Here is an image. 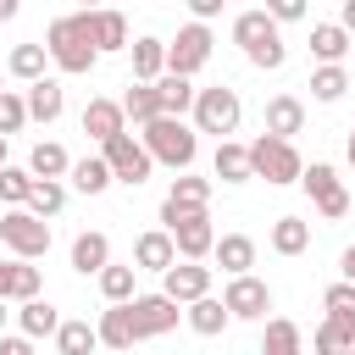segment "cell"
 <instances>
[{
	"mask_svg": "<svg viewBox=\"0 0 355 355\" xmlns=\"http://www.w3.org/2000/svg\"><path fill=\"white\" fill-rule=\"evenodd\" d=\"M44 50H50V61H55L61 72L83 78V72H89V67L100 61V50H94V33H89V11L55 17V22L44 28Z\"/></svg>",
	"mask_w": 355,
	"mask_h": 355,
	"instance_id": "cell-1",
	"label": "cell"
},
{
	"mask_svg": "<svg viewBox=\"0 0 355 355\" xmlns=\"http://www.w3.org/2000/svg\"><path fill=\"white\" fill-rule=\"evenodd\" d=\"M139 144L150 150V161H161V166H172V172H189L194 155H200V139H194V128H189L183 116H155V122H144V128H139Z\"/></svg>",
	"mask_w": 355,
	"mask_h": 355,
	"instance_id": "cell-2",
	"label": "cell"
},
{
	"mask_svg": "<svg viewBox=\"0 0 355 355\" xmlns=\"http://www.w3.org/2000/svg\"><path fill=\"white\" fill-rule=\"evenodd\" d=\"M233 44H239L261 72H277V67L288 61V44H283L277 22L266 17V6H261V11H239V17H233Z\"/></svg>",
	"mask_w": 355,
	"mask_h": 355,
	"instance_id": "cell-3",
	"label": "cell"
},
{
	"mask_svg": "<svg viewBox=\"0 0 355 355\" xmlns=\"http://www.w3.org/2000/svg\"><path fill=\"white\" fill-rule=\"evenodd\" d=\"M250 172H255V178H266L272 189H283V183H300L305 161H300L294 139H272V133H261V139L250 144Z\"/></svg>",
	"mask_w": 355,
	"mask_h": 355,
	"instance_id": "cell-4",
	"label": "cell"
},
{
	"mask_svg": "<svg viewBox=\"0 0 355 355\" xmlns=\"http://www.w3.org/2000/svg\"><path fill=\"white\" fill-rule=\"evenodd\" d=\"M161 222H166V233H172V244H178L183 261H205L216 250V227H211L205 211H178V205L161 200Z\"/></svg>",
	"mask_w": 355,
	"mask_h": 355,
	"instance_id": "cell-5",
	"label": "cell"
},
{
	"mask_svg": "<svg viewBox=\"0 0 355 355\" xmlns=\"http://www.w3.org/2000/svg\"><path fill=\"white\" fill-rule=\"evenodd\" d=\"M0 244H6L17 261H39V255L50 250V222L33 216L28 205H17V211L0 216Z\"/></svg>",
	"mask_w": 355,
	"mask_h": 355,
	"instance_id": "cell-6",
	"label": "cell"
},
{
	"mask_svg": "<svg viewBox=\"0 0 355 355\" xmlns=\"http://www.w3.org/2000/svg\"><path fill=\"white\" fill-rule=\"evenodd\" d=\"M239 116H244V105H239V94H233L227 83L194 94V133H216V139H227V133L239 128Z\"/></svg>",
	"mask_w": 355,
	"mask_h": 355,
	"instance_id": "cell-7",
	"label": "cell"
},
{
	"mask_svg": "<svg viewBox=\"0 0 355 355\" xmlns=\"http://www.w3.org/2000/svg\"><path fill=\"white\" fill-rule=\"evenodd\" d=\"M211 28L205 22H189V28H178V39L166 44V72H178V78H194L205 61H211Z\"/></svg>",
	"mask_w": 355,
	"mask_h": 355,
	"instance_id": "cell-8",
	"label": "cell"
},
{
	"mask_svg": "<svg viewBox=\"0 0 355 355\" xmlns=\"http://www.w3.org/2000/svg\"><path fill=\"white\" fill-rule=\"evenodd\" d=\"M100 155L111 161V178H116V183H128V189H139V183L150 178V166H155V161H150V150H144L133 133L105 139V144H100Z\"/></svg>",
	"mask_w": 355,
	"mask_h": 355,
	"instance_id": "cell-9",
	"label": "cell"
},
{
	"mask_svg": "<svg viewBox=\"0 0 355 355\" xmlns=\"http://www.w3.org/2000/svg\"><path fill=\"white\" fill-rule=\"evenodd\" d=\"M300 183L311 189V200H316V211H322L327 222L349 216V194H344V183H338V172H333L327 161H311V166L300 172Z\"/></svg>",
	"mask_w": 355,
	"mask_h": 355,
	"instance_id": "cell-10",
	"label": "cell"
},
{
	"mask_svg": "<svg viewBox=\"0 0 355 355\" xmlns=\"http://www.w3.org/2000/svg\"><path fill=\"white\" fill-rule=\"evenodd\" d=\"M128 311H133V333H139V338H161V333H172L178 316H183V305L166 300V294H133Z\"/></svg>",
	"mask_w": 355,
	"mask_h": 355,
	"instance_id": "cell-11",
	"label": "cell"
},
{
	"mask_svg": "<svg viewBox=\"0 0 355 355\" xmlns=\"http://www.w3.org/2000/svg\"><path fill=\"white\" fill-rule=\"evenodd\" d=\"M222 305L239 316V322H255V316H266L272 311V288L261 283V277H227V288H222Z\"/></svg>",
	"mask_w": 355,
	"mask_h": 355,
	"instance_id": "cell-12",
	"label": "cell"
},
{
	"mask_svg": "<svg viewBox=\"0 0 355 355\" xmlns=\"http://www.w3.org/2000/svg\"><path fill=\"white\" fill-rule=\"evenodd\" d=\"M161 294L178 300V305L205 300V294H211V266H200V261H178L172 272H161Z\"/></svg>",
	"mask_w": 355,
	"mask_h": 355,
	"instance_id": "cell-13",
	"label": "cell"
},
{
	"mask_svg": "<svg viewBox=\"0 0 355 355\" xmlns=\"http://www.w3.org/2000/svg\"><path fill=\"white\" fill-rule=\"evenodd\" d=\"M83 133H89L94 144L128 133V111H122V100H89V105H83Z\"/></svg>",
	"mask_w": 355,
	"mask_h": 355,
	"instance_id": "cell-14",
	"label": "cell"
},
{
	"mask_svg": "<svg viewBox=\"0 0 355 355\" xmlns=\"http://www.w3.org/2000/svg\"><path fill=\"white\" fill-rule=\"evenodd\" d=\"M133 261H139V272H172V266H178V244H172V233H166V227L139 233Z\"/></svg>",
	"mask_w": 355,
	"mask_h": 355,
	"instance_id": "cell-15",
	"label": "cell"
},
{
	"mask_svg": "<svg viewBox=\"0 0 355 355\" xmlns=\"http://www.w3.org/2000/svg\"><path fill=\"white\" fill-rule=\"evenodd\" d=\"M105 266H111V239H105V233H78V239H72V272L100 277Z\"/></svg>",
	"mask_w": 355,
	"mask_h": 355,
	"instance_id": "cell-16",
	"label": "cell"
},
{
	"mask_svg": "<svg viewBox=\"0 0 355 355\" xmlns=\"http://www.w3.org/2000/svg\"><path fill=\"white\" fill-rule=\"evenodd\" d=\"M211 255H216V266H222L227 277H244V272L255 266V239H250V233H222Z\"/></svg>",
	"mask_w": 355,
	"mask_h": 355,
	"instance_id": "cell-17",
	"label": "cell"
},
{
	"mask_svg": "<svg viewBox=\"0 0 355 355\" xmlns=\"http://www.w3.org/2000/svg\"><path fill=\"white\" fill-rule=\"evenodd\" d=\"M89 33H94V50H100V55H105V50H128V17L111 11V6L89 11Z\"/></svg>",
	"mask_w": 355,
	"mask_h": 355,
	"instance_id": "cell-18",
	"label": "cell"
},
{
	"mask_svg": "<svg viewBox=\"0 0 355 355\" xmlns=\"http://www.w3.org/2000/svg\"><path fill=\"white\" fill-rule=\"evenodd\" d=\"M300 128H305V105L294 94H272L266 100V133L272 139H294Z\"/></svg>",
	"mask_w": 355,
	"mask_h": 355,
	"instance_id": "cell-19",
	"label": "cell"
},
{
	"mask_svg": "<svg viewBox=\"0 0 355 355\" xmlns=\"http://www.w3.org/2000/svg\"><path fill=\"white\" fill-rule=\"evenodd\" d=\"M94 333H100V344H105V349H133V344H139V333H133V311H128V305L100 311Z\"/></svg>",
	"mask_w": 355,
	"mask_h": 355,
	"instance_id": "cell-20",
	"label": "cell"
},
{
	"mask_svg": "<svg viewBox=\"0 0 355 355\" xmlns=\"http://www.w3.org/2000/svg\"><path fill=\"white\" fill-rule=\"evenodd\" d=\"M349 44H355V39H349L338 22H316V28H311V55H316L322 67H338V61L349 55Z\"/></svg>",
	"mask_w": 355,
	"mask_h": 355,
	"instance_id": "cell-21",
	"label": "cell"
},
{
	"mask_svg": "<svg viewBox=\"0 0 355 355\" xmlns=\"http://www.w3.org/2000/svg\"><path fill=\"white\" fill-rule=\"evenodd\" d=\"M22 100H28V116H33V122H55V116L67 111V94H61V83H55V78L28 83V94H22Z\"/></svg>",
	"mask_w": 355,
	"mask_h": 355,
	"instance_id": "cell-22",
	"label": "cell"
},
{
	"mask_svg": "<svg viewBox=\"0 0 355 355\" xmlns=\"http://www.w3.org/2000/svg\"><path fill=\"white\" fill-rule=\"evenodd\" d=\"M183 322H189V327H194L200 338H216V333H222V327L233 322V311H227V305H222L216 294H205V300H194V305L183 311Z\"/></svg>",
	"mask_w": 355,
	"mask_h": 355,
	"instance_id": "cell-23",
	"label": "cell"
},
{
	"mask_svg": "<svg viewBox=\"0 0 355 355\" xmlns=\"http://www.w3.org/2000/svg\"><path fill=\"white\" fill-rule=\"evenodd\" d=\"M17 322H22V338H55L61 333V311L50 300H22Z\"/></svg>",
	"mask_w": 355,
	"mask_h": 355,
	"instance_id": "cell-24",
	"label": "cell"
},
{
	"mask_svg": "<svg viewBox=\"0 0 355 355\" xmlns=\"http://www.w3.org/2000/svg\"><path fill=\"white\" fill-rule=\"evenodd\" d=\"M0 300H39V266L0 261Z\"/></svg>",
	"mask_w": 355,
	"mask_h": 355,
	"instance_id": "cell-25",
	"label": "cell"
},
{
	"mask_svg": "<svg viewBox=\"0 0 355 355\" xmlns=\"http://www.w3.org/2000/svg\"><path fill=\"white\" fill-rule=\"evenodd\" d=\"M166 72V39H133V83H155Z\"/></svg>",
	"mask_w": 355,
	"mask_h": 355,
	"instance_id": "cell-26",
	"label": "cell"
},
{
	"mask_svg": "<svg viewBox=\"0 0 355 355\" xmlns=\"http://www.w3.org/2000/svg\"><path fill=\"white\" fill-rule=\"evenodd\" d=\"M116 178H111V161L105 155H83V161H72V189L78 194H105Z\"/></svg>",
	"mask_w": 355,
	"mask_h": 355,
	"instance_id": "cell-27",
	"label": "cell"
},
{
	"mask_svg": "<svg viewBox=\"0 0 355 355\" xmlns=\"http://www.w3.org/2000/svg\"><path fill=\"white\" fill-rule=\"evenodd\" d=\"M155 89H161V116H183V111H194V94H200V89H189V78L161 72Z\"/></svg>",
	"mask_w": 355,
	"mask_h": 355,
	"instance_id": "cell-28",
	"label": "cell"
},
{
	"mask_svg": "<svg viewBox=\"0 0 355 355\" xmlns=\"http://www.w3.org/2000/svg\"><path fill=\"white\" fill-rule=\"evenodd\" d=\"M122 111H128V122H133V128L155 122V116H161V89H155V83H133V89L122 94Z\"/></svg>",
	"mask_w": 355,
	"mask_h": 355,
	"instance_id": "cell-29",
	"label": "cell"
},
{
	"mask_svg": "<svg viewBox=\"0 0 355 355\" xmlns=\"http://www.w3.org/2000/svg\"><path fill=\"white\" fill-rule=\"evenodd\" d=\"M211 166H216L222 183H244V178H255V172H250V144H233V139L216 144V161H211Z\"/></svg>",
	"mask_w": 355,
	"mask_h": 355,
	"instance_id": "cell-30",
	"label": "cell"
},
{
	"mask_svg": "<svg viewBox=\"0 0 355 355\" xmlns=\"http://www.w3.org/2000/svg\"><path fill=\"white\" fill-rule=\"evenodd\" d=\"M166 205H178V211H205V205H211V178H194V172L172 178V194H166Z\"/></svg>",
	"mask_w": 355,
	"mask_h": 355,
	"instance_id": "cell-31",
	"label": "cell"
},
{
	"mask_svg": "<svg viewBox=\"0 0 355 355\" xmlns=\"http://www.w3.org/2000/svg\"><path fill=\"white\" fill-rule=\"evenodd\" d=\"M272 250H277V255H305V250H311V222L277 216V222H272Z\"/></svg>",
	"mask_w": 355,
	"mask_h": 355,
	"instance_id": "cell-32",
	"label": "cell"
},
{
	"mask_svg": "<svg viewBox=\"0 0 355 355\" xmlns=\"http://www.w3.org/2000/svg\"><path fill=\"white\" fill-rule=\"evenodd\" d=\"M28 172H33V178H67V172H72V155H67L61 144L39 139V144H33V155H28Z\"/></svg>",
	"mask_w": 355,
	"mask_h": 355,
	"instance_id": "cell-33",
	"label": "cell"
},
{
	"mask_svg": "<svg viewBox=\"0 0 355 355\" xmlns=\"http://www.w3.org/2000/svg\"><path fill=\"white\" fill-rule=\"evenodd\" d=\"M261 355H305V349H300V327H294L288 316H272L266 333H261Z\"/></svg>",
	"mask_w": 355,
	"mask_h": 355,
	"instance_id": "cell-34",
	"label": "cell"
},
{
	"mask_svg": "<svg viewBox=\"0 0 355 355\" xmlns=\"http://www.w3.org/2000/svg\"><path fill=\"white\" fill-rule=\"evenodd\" d=\"M44 61H50V50H44V44H17L6 67H11V78H22V83H39V78H44Z\"/></svg>",
	"mask_w": 355,
	"mask_h": 355,
	"instance_id": "cell-35",
	"label": "cell"
},
{
	"mask_svg": "<svg viewBox=\"0 0 355 355\" xmlns=\"http://www.w3.org/2000/svg\"><path fill=\"white\" fill-rule=\"evenodd\" d=\"M55 349H61V355H94V349H100V333H94L89 322H61Z\"/></svg>",
	"mask_w": 355,
	"mask_h": 355,
	"instance_id": "cell-36",
	"label": "cell"
},
{
	"mask_svg": "<svg viewBox=\"0 0 355 355\" xmlns=\"http://www.w3.org/2000/svg\"><path fill=\"white\" fill-rule=\"evenodd\" d=\"M61 205H67V189H61V178H33L28 211H33V216H55Z\"/></svg>",
	"mask_w": 355,
	"mask_h": 355,
	"instance_id": "cell-37",
	"label": "cell"
},
{
	"mask_svg": "<svg viewBox=\"0 0 355 355\" xmlns=\"http://www.w3.org/2000/svg\"><path fill=\"white\" fill-rule=\"evenodd\" d=\"M344 89H349V72H344V67H316V72H311V94H316L322 105L344 100Z\"/></svg>",
	"mask_w": 355,
	"mask_h": 355,
	"instance_id": "cell-38",
	"label": "cell"
},
{
	"mask_svg": "<svg viewBox=\"0 0 355 355\" xmlns=\"http://www.w3.org/2000/svg\"><path fill=\"white\" fill-rule=\"evenodd\" d=\"M133 277H139V266H105V272H100V294H105L111 305H128V300H133Z\"/></svg>",
	"mask_w": 355,
	"mask_h": 355,
	"instance_id": "cell-39",
	"label": "cell"
},
{
	"mask_svg": "<svg viewBox=\"0 0 355 355\" xmlns=\"http://www.w3.org/2000/svg\"><path fill=\"white\" fill-rule=\"evenodd\" d=\"M33 194V172L28 166H0V200L6 205H28Z\"/></svg>",
	"mask_w": 355,
	"mask_h": 355,
	"instance_id": "cell-40",
	"label": "cell"
},
{
	"mask_svg": "<svg viewBox=\"0 0 355 355\" xmlns=\"http://www.w3.org/2000/svg\"><path fill=\"white\" fill-rule=\"evenodd\" d=\"M22 122H28V100H22V94H11V89H6V94H0V133H6V139H11V133H17V128H22Z\"/></svg>",
	"mask_w": 355,
	"mask_h": 355,
	"instance_id": "cell-41",
	"label": "cell"
},
{
	"mask_svg": "<svg viewBox=\"0 0 355 355\" xmlns=\"http://www.w3.org/2000/svg\"><path fill=\"white\" fill-rule=\"evenodd\" d=\"M311 349H316V355H349L355 344H349V338H344L333 322H322V327H316V338H311Z\"/></svg>",
	"mask_w": 355,
	"mask_h": 355,
	"instance_id": "cell-42",
	"label": "cell"
},
{
	"mask_svg": "<svg viewBox=\"0 0 355 355\" xmlns=\"http://www.w3.org/2000/svg\"><path fill=\"white\" fill-rule=\"evenodd\" d=\"M322 305H327V311H355V283H333V288L322 294Z\"/></svg>",
	"mask_w": 355,
	"mask_h": 355,
	"instance_id": "cell-43",
	"label": "cell"
},
{
	"mask_svg": "<svg viewBox=\"0 0 355 355\" xmlns=\"http://www.w3.org/2000/svg\"><path fill=\"white\" fill-rule=\"evenodd\" d=\"M266 17L272 22H300L305 17V0H266Z\"/></svg>",
	"mask_w": 355,
	"mask_h": 355,
	"instance_id": "cell-44",
	"label": "cell"
},
{
	"mask_svg": "<svg viewBox=\"0 0 355 355\" xmlns=\"http://www.w3.org/2000/svg\"><path fill=\"white\" fill-rule=\"evenodd\" d=\"M189 11H194V22H205V17H222V6L227 0H183Z\"/></svg>",
	"mask_w": 355,
	"mask_h": 355,
	"instance_id": "cell-45",
	"label": "cell"
},
{
	"mask_svg": "<svg viewBox=\"0 0 355 355\" xmlns=\"http://www.w3.org/2000/svg\"><path fill=\"white\" fill-rule=\"evenodd\" d=\"M327 322H333V327H338V333L355 344V311H327Z\"/></svg>",
	"mask_w": 355,
	"mask_h": 355,
	"instance_id": "cell-46",
	"label": "cell"
},
{
	"mask_svg": "<svg viewBox=\"0 0 355 355\" xmlns=\"http://www.w3.org/2000/svg\"><path fill=\"white\" fill-rule=\"evenodd\" d=\"M0 355H33V344H28V338H6V333H0Z\"/></svg>",
	"mask_w": 355,
	"mask_h": 355,
	"instance_id": "cell-47",
	"label": "cell"
},
{
	"mask_svg": "<svg viewBox=\"0 0 355 355\" xmlns=\"http://www.w3.org/2000/svg\"><path fill=\"white\" fill-rule=\"evenodd\" d=\"M338 28L355 39V0H344V11H338Z\"/></svg>",
	"mask_w": 355,
	"mask_h": 355,
	"instance_id": "cell-48",
	"label": "cell"
},
{
	"mask_svg": "<svg viewBox=\"0 0 355 355\" xmlns=\"http://www.w3.org/2000/svg\"><path fill=\"white\" fill-rule=\"evenodd\" d=\"M338 272H344V283H355V244L338 255Z\"/></svg>",
	"mask_w": 355,
	"mask_h": 355,
	"instance_id": "cell-49",
	"label": "cell"
},
{
	"mask_svg": "<svg viewBox=\"0 0 355 355\" xmlns=\"http://www.w3.org/2000/svg\"><path fill=\"white\" fill-rule=\"evenodd\" d=\"M17 11H22V0H0V22H11Z\"/></svg>",
	"mask_w": 355,
	"mask_h": 355,
	"instance_id": "cell-50",
	"label": "cell"
},
{
	"mask_svg": "<svg viewBox=\"0 0 355 355\" xmlns=\"http://www.w3.org/2000/svg\"><path fill=\"white\" fill-rule=\"evenodd\" d=\"M344 155H349V166H355V128H349V139H344Z\"/></svg>",
	"mask_w": 355,
	"mask_h": 355,
	"instance_id": "cell-51",
	"label": "cell"
},
{
	"mask_svg": "<svg viewBox=\"0 0 355 355\" xmlns=\"http://www.w3.org/2000/svg\"><path fill=\"white\" fill-rule=\"evenodd\" d=\"M0 166H6V133H0Z\"/></svg>",
	"mask_w": 355,
	"mask_h": 355,
	"instance_id": "cell-52",
	"label": "cell"
},
{
	"mask_svg": "<svg viewBox=\"0 0 355 355\" xmlns=\"http://www.w3.org/2000/svg\"><path fill=\"white\" fill-rule=\"evenodd\" d=\"M0 333H6V300H0Z\"/></svg>",
	"mask_w": 355,
	"mask_h": 355,
	"instance_id": "cell-53",
	"label": "cell"
},
{
	"mask_svg": "<svg viewBox=\"0 0 355 355\" xmlns=\"http://www.w3.org/2000/svg\"><path fill=\"white\" fill-rule=\"evenodd\" d=\"M83 11H100V0H83Z\"/></svg>",
	"mask_w": 355,
	"mask_h": 355,
	"instance_id": "cell-54",
	"label": "cell"
},
{
	"mask_svg": "<svg viewBox=\"0 0 355 355\" xmlns=\"http://www.w3.org/2000/svg\"><path fill=\"white\" fill-rule=\"evenodd\" d=\"M349 355H355V349H349Z\"/></svg>",
	"mask_w": 355,
	"mask_h": 355,
	"instance_id": "cell-55",
	"label": "cell"
},
{
	"mask_svg": "<svg viewBox=\"0 0 355 355\" xmlns=\"http://www.w3.org/2000/svg\"><path fill=\"white\" fill-rule=\"evenodd\" d=\"M0 94H6V89H0Z\"/></svg>",
	"mask_w": 355,
	"mask_h": 355,
	"instance_id": "cell-56",
	"label": "cell"
}]
</instances>
